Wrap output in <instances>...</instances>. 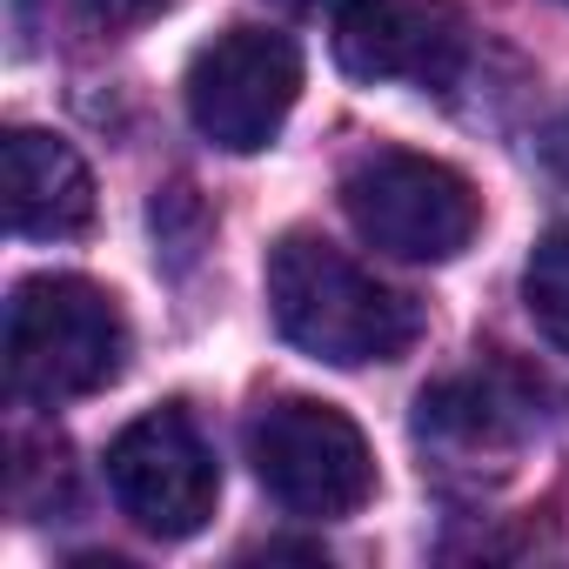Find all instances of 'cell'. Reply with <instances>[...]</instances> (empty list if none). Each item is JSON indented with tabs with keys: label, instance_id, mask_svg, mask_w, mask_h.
Returning <instances> with one entry per match:
<instances>
[{
	"label": "cell",
	"instance_id": "6da1fadb",
	"mask_svg": "<svg viewBox=\"0 0 569 569\" xmlns=\"http://www.w3.org/2000/svg\"><path fill=\"white\" fill-rule=\"evenodd\" d=\"M268 316L302 356L329 369L396 362L422 336V309L402 289L376 281L336 241L302 234V228L268 248Z\"/></svg>",
	"mask_w": 569,
	"mask_h": 569
},
{
	"label": "cell",
	"instance_id": "7a4b0ae2",
	"mask_svg": "<svg viewBox=\"0 0 569 569\" xmlns=\"http://www.w3.org/2000/svg\"><path fill=\"white\" fill-rule=\"evenodd\" d=\"M128 369V316L81 274H28L8 302V376L34 402L101 396Z\"/></svg>",
	"mask_w": 569,
	"mask_h": 569
},
{
	"label": "cell",
	"instance_id": "3957f363",
	"mask_svg": "<svg viewBox=\"0 0 569 569\" xmlns=\"http://www.w3.org/2000/svg\"><path fill=\"white\" fill-rule=\"evenodd\" d=\"M342 208L356 234L396 261H456L482 228V201L469 174L436 154H409V148L362 154L342 174Z\"/></svg>",
	"mask_w": 569,
	"mask_h": 569
},
{
	"label": "cell",
	"instance_id": "277c9868",
	"mask_svg": "<svg viewBox=\"0 0 569 569\" xmlns=\"http://www.w3.org/2000/svg\"><path fill=\"white\" fill-rule=\"evenodd\" d=\"M248 462L289 516H356L376 496L369 436L316 396H274L248 422Z\"/></svg>",
	"mask_w": 569,
	"mask_h": 569
},
{
	"label": "cell",
	"instance_id": "5b68a950",
	"mask_svg": "<svg viewBox=\"0 0 569 569\" xmlns=\"http://www.w3.org/2000/svg\"><path fill=\"white\" fill-rule=\"evenodd\" d=\"M302 94V54L274 28H228L188 61V121L221 154H261Z\"/></svg>",
	"mask_w": 569,
	"mask_h": 569
},
{
	"label": "cell",
	"instance_id": "8992f818",
	"mask_svg": "<svg viewBox=\"0 0 569 569\" xmlns=\"http://www.w3.org/2000/svg\"><path fill=\"white\" fill-rule=\"evenodd\" d=\"M108 489L134 529L181 542V536L208 529L221 469L188 409H148L108 442Z\"/></svg>",
	"mask_w": 569,
	"mask_h": 569
},
{
	"label": "cell",
	"instance_id": "52a82bcc",
	"mask_svg": "<svg viewBox=\"0 0 569 569\" xmlns=\"http://www.w3.org/2000/svg\"><path fill=\"white\" fill-rule=\"evenodd\" d=\"M336 61L369 88H449L469 61V21L449 0H342Z\"/></svg>",
	"mask_w": 569,
	"mask_h": 569
},
{
	"label": "cell",
	"instance_id": "ba28073f",
	"mask_svg": "<svg viewBox=\"0 0 569 569\" xmlns=\"http://www.w3.org/2000/svg\"><path fill=\"white\" fill-rule=\"evenodd\" d=\"M0 181H8V228L14 234L61 241V234H81L94 221V174L48 128H14L8 134Z\"/></svg>",
	"mask_w": 569,
	"mask_h": 569
},
{
	"label": "cell",
	"instance_id": "9c48e42d",
	"mask_svg": "<svg viewBox=\"0 0 569 569\" xmlns=\"http://www.w3.org/2000/svg\"><path fill=\"white\" fill-rule=\"evenodd\" d=\"M522 302H529L536 329H542L556 349H569V221H556V228L536 241V254H529V268H522Z\"/></svg>",
	"mask_w": 569,
	"mask_h": 569
},
{
	"label": "cell",
	"instance_id": "30bf717a",
	"mask_svg": "<svg viewBox=\"0 0 569 569\" xmlns=\"http://www.w3.org/2000/svg\"><path fill=\"white\" fill-rule=\"evenodd\" d=\"M88 8H94L101 21H148V14H168L174 0H88Z\"/></svg>",
	"mask_w": 569,
	"mask_h": 569
},
{
	"label": "cell",
	"instance_id": "8fae6325",
	"mask_svg": "<svg viewBox=\"0 0 569 569\" xmlns=\"http://www.w3.org/2000/svg\"><path fill=\"white\" fill-rule=\"evenodd\" d=\"M549 154H556V168H562V174H569V121H562V128H556V134H549Z\"/></svg>",
	"mask_w": 569,
	"mask_h": 569
},
{
	"label": "cell",
	"instance_id": "7c38bea8",
	"mask_svg": "<svg viewBox=\"0 0 569 569\" xmlns=\"http://www.w3.org/2000/svg\"><path fill=\"white\" fill-rule=\"evenodd\" d=\"M281 8H329V0H281Z\"/></svg>",
	"mask_w": 569,
	"mask_h": 569
}]
</instances>
